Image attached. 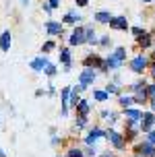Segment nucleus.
<instances>
[{
    "label": "nucleus",
    "mask_w": 155,
    "mask_h": 157,
    "mask_svg": "<svg viewBox=\"0 0 155 157\" xmlns=\"http://www.w3.org/2000/svg\"><path fill=\"white\" fill-rule=\"evenodd\" d=\"M87 126V116H77V120H75V128L77 130H83Z\"/></svg>",
    "instance_id": "nucleus-25"
},
{
    "label": "nucleus",
    "mask_w": 155,
    "mask_h": 157,
    "mask_svg": "<svg viewBox=\"0 0 155 157\" xmlns=\"http://www.w3.org/2000/svg\"><path fill=\"white\" fill-rule=\"evenodd\" d=\"M124 60H126V50H124V48H118L114 54H110L108 58H106V68H108V71H118V68L122 66Z\"/></svg>",
    "instance_id": "nucleus-1"
},
{
    "label": "nucleus",
    "mask_w": 155,
    "mask_h": 157,
    "mask_svg": "<svg viewBox=\"0 0 155 157\" xmlns=\"http://www.w3.org/2000/svg\"><path fill=\"white\" fill-rule=\"evenodd\" d=\"M48 62H50V60H48V56L46 54H39V56H35V58L29 62V68L33 72H44V68L48 66Z\"/></svg>",
    "instance_id": "nucleus-6"
},
{
    "label": "nucleus",
    "mask_w": 155,
    "mask_h": 157,
    "mask_svg": "<svg viewBox=\"0 0 155 157\" xmlns=\"http://www.w3.org/2000/svg\"><path fill=\"white\" fill-rule=\"evenodd\" d=\"M48 95H56V87H54V83H48Z\"/></svg>",
    "instance_id": "nucleus-33"
},
{
    "label": "nucleus",
    "mask_w": 155,
    "mask_h": 157,
    "mask_svg": "<svg viewBox=\"0 0 155 157\" xmlns=\"http://www.w3.org/2000/svg\"><path fill=\"white\" fill-rule=\"evenodd\" d=\"M64 155L66 157H85V153H83V149H79V147H70V149H66Z\"/></svg>",
    "instance_id": "nucleus-24"
},
{
    "label": "nucleus",
    "mask_w": 155,
    "mask_h": 157,
    "mask_svg": "<svg viewBox=\"0 0 155 157\" xmlns=\"http://www.w3.org/2000/svg\"><path fill=\"white\" fill-rule=\"evenodd\" d=\"M151 75H153V78H155V64L151 66Z\"/></svg>",
    "instance_id": "nucleus-42"
},
{
    "label": "nucleus",
    "mask_w": 155,
    "mask_h": 157,
    "mask_svg": "<svg viewBox=\"0 0 155 157\" xmlns=\"http://www.w3.org/2000/svg\"><path fill=\"white\" fill-rule=\"evenodd\" d=\"M93 99H95V101H108L110 95L106 93V89H95V91H93Z\"/></svg>",
    "instance_id": "nucleus-21"
},
{
    "label": "nucleus",
    "mask_w": 155,
    "mask_h": 157,
    "mask_svg": "<svg viewBox=\"0 0 155 157\" xmlns=\"http://www.w3.org/2000/svg\"><path fill=\"white\" fill-rule=\"evenodd\" d=\"M153 126H155V114H153V112L141 114V122H139L141 132H149V130H151Z\"/></svg>",
    "instance_id": "nucleus-4"
},
{
    "label": "nucleus",
    "mask_w": 155,
    "mask_h": 157,
    "mask_svg": "<svg viewBox=\"0 0 155 157\" xmlns=\"http://www.w3.org/2000/svg\"><path fill=\"white\" fill-rule=\"evenodd\" d=\"M147 134V141L151 143V145H155V130H149V132H145Z\"/></svg>",
    "instance_id": "nucleus-30"
},
{
    "label": "nucleus",
    "mask_w": 155,
    "mask_h": 157,
    "mask_svg": "<svg viewBox=\"0 0 155 157\" xmlns=\"http://www.w3.org/2000/svg\"><path fill=\"white\" fill-rule=\"evenodd\" d=\"M58 58H60V64L64 66V72H70V68H72V56H70L68 48H60Z\"/></svg>",
    "instance_id": "nucleus-9"
},
{
    "label": "nucleus",
    "mask_w": 155,
    "mask_h": 157,
    "mask_svg": "<svg viewBox=\"0 0 155 157\" xmlns=\"http://www.w3.org/2000/svg\"><path fill=\"white\" fill-rule=\"evenodd\" d=\"M139 44H141L143 48H147L149 44H151V37H149L147 33H143V35H139Z\"/></svg>",
    "instance_id": "nucleus-28"
},
{
    "label": "nucleus",
    "mask_w": 155,
    "mask_h": 157,
    "mask_svg": "<svg viewBox=\"0 0 155 157\" xmlns=\"http://www.w3.org/2000/svg\"><path fill=\"white\" fill-rule=\"evenodd\" d=\"M99 44H101V46H110L112 41H110V37H106V35H103V37L99 39Z\"/></svg>",
    "instance_id": "nucleus-34"
},
{
    "label": "nucleus",
    "mask_w": 155,
    "mask_h": 157,
    "mask_svg": "<svg viewBox=\"0 0 155 157\" xmlns=\"http://www.w3.org/2000/svg\"><path fill=\"white\" fill-rule=\"evenodd\" d=\"M132 157H141V155H137V153H134V155H132Z\"/></svg>",
    "instance_id": "nucleus-45"
},
{
    "label": "nucleus",
    "mask_w": 155,
    "mask_h": 157,
    "mask_svg": "<svg viewBox=\"0 0 155 157\" xmlns=\"http://www.w3.org/2000/svg\"><path fill=\"white\" fill-rule=\"evenodd\" d=\"M50 143H52V147H58V145H60V139H58V134H52Z\"/></svg>",
    "instance_id": "nucleus-31"
},
{
    "label": "nucleus",
    "mask_w": 155,
    "mask_h": 157,
    "mask_svg": "<svg viewBox=\"0 0 155 157\" xmlns=\"http://www.w3.org/2000/svg\"><path fill=\"white\" fill-rule=\"evenodd\" d=\"M81 19H83L81 15H77L75 10H70V13H66V15H64V19H62V23H66V25H75V23H79Z\"/></svg>",
    "instance_id": "nucleus-18"
},
{
    "label": "nucleus",
    "mask_w": 155,
    "mask_h": 157,
    "mask_svg": "<svg viewBox=\"0 0 155 157\" xmlns=\"http://www.w3.org/2000/svg\"><path fill=\"white\" fill-rule=\"evenodd\" d=\"M41 95H46V91H44V89H37V91H35V97H41Z\"/></svg>",
    "instance_id": "nucleus-38"
},
{
    "label": "nucleus",
    "mask_w": 155,
    "mask_h": 157,
    "mask_svg": "<svg viewBox=\"0 0 155 157\" xmlns=\"http://www.w3.org/2000/svg\"><path fill=\"white\" fill-rule=\"evenodd\" d=\"M81 91H83V89H81L79 85L70 87V95H68V105L70 108H75V105L79 103V99H81Z\"/></svg>",
    "instance_id": "nucleus-16"
},
{
    "label": "nucleus",
    "mask_w": 155,
    "mask_h": 157,
    "mask_svg": "<svg viewBox=\"0 0 155 157\" xmlns=\"http://www.w3.org/2000/svg\"><path fill=\"white\" fill-rule=\"evenodd\" d=\"M85 44V27H75L68 37V46H83Z\"/></svg>",
    "instance_id": "nucleus-7"
},
{
    "label": "nucleus",
    "mask_w": 155,
    "mask_h": 157,
    "mask_svg": "<svg viewBox=\"0 0 155 157\" xmlns=\"http://www.w3.org/2000/svg\"><path fill=\"white\" fill-rule=\"evenodd\" d=\"M147 95L149 99H155V85H147Z\"/></svg>",
    "instance_id": "nucleus-29"
},
{
    "label": "nucleus",
    "mask_w": 155,
    "mask_h": 157,
    "mask_svg": "<svg viewBox=\"0 0 155 157\" xmlns=\"http://www.w3.org/2000/svg\"><path fill=\"white\" fill-rule=\"evenodd\" d=\"M97 78V72H95V68H83L81 71V75H79V87L81 89H87L89 85H93V81Z\"/></svg>",
    "instance_id": "nucleus-2"
},
{
    "label": "nucleus",
    "mask_w": 155,
    "mask_h": 157,
    "mask_svg": "<svg viewBox=\"0 0 155 157\" xmlns=\"http://www.w3.org/2000/svg\"><path fill=\"white\" fill-rule=\"evenodd\" d=\"M147 64H149L147 56L141 54V56H137V58H132V60H130V68H132L134 72H139V75H141V72L147 68Z\"/></svg>",
    "instance_id": "nucleus-11"
},
{
    "label": "nucleus",
    "mask_w": 155,
    "mask_h": 157,
    "mask_svg": "<svg viewBox=\"0 0 155 157\" xmlns=\"http://www.w3.org/2000/svg\"><path fill=\"white\" fill-rule=\"evenodd\" d=\"M118 103L126 110V108H130L132 103H134V97H132V95H120V97H118Z\"/></svg>",
    "instance_id": "nucleus-20"
},
{
    "label": "nucleus",
    "mask_w": 155,
    "mask_h": 157,
    "mask_svg": "<svg viewBox=\"0 0 155 157\" xmlns=\"http://www.w3.org/2000/svg\"><path fill=\"white\" fill-rule=\"evenodd\" d=\"M106 93H108V95H112V93H120V87H118L116 83H108V85H106Z\"/></svg>",
    "instance_id": "nucleus-27"
},
{
    "label": "nucleus",
    "mask_w": 155,
    "mask_h": 157,
    "mask_svg": "<svg viewBox=\"0 0 155 157\" xmlns=\"http://www.w3.org/2000/svg\"><path fill=\"white\" fill-rule=\"evenodd\" d=\"M99 157H114L112 153H103V155H99Z\"/></svg>",
    "instance_id": "nucleus-43"
},
{
    "label": "nucleus",
    "mask_w": 155,
    "mask_h": 157,
    "mask_svg": "<svg viewBox=\"0 0 155 157\" xmlns=\"http://www.w3.org/2000/svg\"><path fill=\"white\" fill-rule=\"evenodd\" d=\"M110 27L112 29H120V31H126L128 29V21L124 17H112L110 19Z\"/></svg>",
    "instance_id": "nucleus-15"
},
{
    "label": "nucleus",
    "mask_w": 155,
    "mask_h": 157,
    "mask_svg": "<svg viewBox=\"0 0 155 157\" xmlns=\"http://www.w3.org/2000/svg\"><path fill=\"white\" fill-rule=\"evenodd\" d=\"M44 75H46L48 78H54L56 75H58V66H56L54 62H48V66L44 68Z\"/></svg>",
    "instance_id": "nucleus-19"
},
{
    "label": "nucleus",
    "mask_w": 155,
    "mask_h": 157,
    "mask_svg": "<svg viewBox=\"0 0 155 157\" xmlns=\"http://www.w3.org/2000/svg\"><path fill=\"white\" fill-rule=\"evenodd\" d=\"M44 31H46V35H50V37H58V35L64 33V25L54 21V19H50V21H46V25H44Z\"/></svg>",
    "instance_id": "nucleus-3"
},
{
    "label": "nucleus",
    "mask_w": 155,
    "mask_h": 157,
    "mask_svg": "<svg viewBox=\"0 0 155 157\" xmlns=\"http://www.w3.org/2000/svg\"><path fill=\"white\" fill-rule=\"evenodd\" d=\"M103 136H106V130H101L99 126H93L85 136V145H95V143L99 141V139H103Z\"/></svg>",
    "instance_id": "nucleus-8"
},
{
    "label": "nucleus",
    "mask_w": 155,
    "mask_h": 157,
    "mask_svg": "<svg viewBox=\"0 0 155 157\" xmlns=\"http://www.w3.org/2000/svg\"><path fill=\"white\" fill-rule=\"evenodd\" d=\"M137 155H141V157H155V145H151V143L145 139V143H139V145H137Z\"/></svg>",
    "instance_id": "nucleus-10"
},
{
    "label": "nucleus",
    "mask_w": 155,
    "mask_h": 157,
    "mask_svg": "<svg viewBox=\"0 0 155 157\" xmlns=\"http://www.w3.org/2000/svg\"><path fill=\"white\" fill-rule=\"evenodd\" d=\"M151 110H153V114H155V99H151Z\"/></svg>",
    "instance_id": "nucleus-40"
},
{
    "label": "nucleus",
    "mask_w": 155,
    "mask_h": 157,
    "mask_svg": "<svg viewBox=\"0 0 155 157\" xmlns=\"http://www.w3.org/2000/svg\"><path fill=\"white\" fill-rule=\"evenodd\" d=\"M110 19H112V15H110V13H106V10L95 13V21H97V23H110Z\"/></svg>",
    "instance_id": "nucleus-23"
},
{
    "label": "nucleus",
    "mask_w": 155,
    "mask_h": 157,
    "mask_svg": "<svg viewBox=\"0 0 155 157\" xmlns=\"http://www.w3.org/2000/svg\"><path fill=\"white\" fill-rule=\"evenodd\" d=\"M0 157H8V155H6V151L2 149V147H0Z\"/></svg>",
    "instance_id": "nucleus-39"
},
{
    "label": "nucleus",
    "mask_w": 155,
    "mask_h": 157,
    "mask_svg": "<svg viewBox=\"0 0 155 157\" xmlns=\"http://www.w3.org/2000/svg\"><path fill=\"white\" fill-rule=\"evenodd\" d=\"M19 2H21L23 6H27V4H29V0H19Z\"/></svg>",
    "instance_id": "nucleus-41"
},
{
    "label": "nucleus",
    "mask_w": 155,
    "mask_h": 157,
    "mask_svg": "<svg viewBox=\"0 0 155 157\" xmlns=\"http://www.w3.org/2000/svg\"><path fill=\"white\" fill-rule=\"evenodd\" d=\"M56 157H66V155H56Z\"/></svg>",
    "instance_id": "nucleus-46"
},
{
    "label": "nucleus",
    "mask_w": 155,
    "mask_h": 157,
    "mask_svg": "<svg viewBox=\"0 0 155 157\" xmlns=\"http://www.w3.org/2000/svg\"><path fill=\"white\" fill-rule=\"evenodd\" d=\"M83 153H85V157H95L97 155V149H95V145H87L85 149H83Z\"/></svg>",
    "instance_id": "nucleus-26"
},
{
    "label": "nucleus",
    "mask_w": 155,
    "mask_h": 157,
    "mask_svg": "<svg viewBox=\"0 0 155 157\" xmlns=\"http://www.w3.org/2000/svg\"><path fill=\"white\" fill-rule=\"evenodd\" d=\"M77 2V6H87L89 4V0H75Z\"/></svg>",
    "instance_id": "nucleus-35"
},
{
    "label": "nucleus",
    "mask_w": 155,
    "mask_h": 157,
    "mask_svg": "<svg viewBox=\"0 0 155 157\" xmlns=\"http://www.w3.org/2000/svg\"><path fill=\"white\" fill-rule=\"evenodd\" d=\"M48 4H50V8L54 10V8H58V6H60V0H48Z\"/></svg>",
    "instance_id": "nucleus-32"
},
{
    "label": "nucleus",
    "mask_w": 155,
    "mask_h": 157,
    "mask_svg": "<svg viewBox=\"0 0 155 157\" xmlns=\"http://www.w3.org/2000/svg\"><path fill=\"white\" fill-rule=\"evenodd\" d=\"M124 116H126V122H132V124H139L141 122V112L139 110L126 108V110H124Z\"/></svg>",
    "instance_id": "nucleus-17"
},
{
    "label": "nucleus",
    "mask_w": 155,
    "mask_h": 157,
    "mask_svg": "<svg viewBox=\"0 0 155 157\" xmlns=\"http://www.w3.org/2000/svg\"><path fill=\"white\" fill-rule=\"evenodd\" d=\"M0 128H2V116H0Z\"/></svg>",
    "instance_id": "nucleus-44"
},
{
    "label": "nucleus",
    "mask_w": 155,
    "mask_h": 157,
    "mask_svg": "<svg viewBox=\"0 0 155 157\" xmlns=\"http://www.w3.org/2000/svg\"><path fill=\"white\" fill-rule=\"evenodd\" d=\"M132 33H134V35H137V37H139V35H143V33H145V31H141L139 27H134V29H132Z\"/></svg>",
    "instance_id": "nucleus-37"
},
{
    "label": "nucleus",
    "mask_w": 155,
    "mask_h": 157,
    "mask_svg": "<svg viewBox=\"0 0 155 157\" xmlns=\"http://www.w3.org/2000/svg\"><path fill=\"white\" fill-rule=\"evenodd\" d=\"M75 112H77V116H89V112H91L89 99H79V103L75 105Z\"/></svg>",
    "instance_id": "nucleus-14"
},
{
    "label": "nucleus",
    "mask_w": 155,
    "mask_h": 157,
    "mask_svg": "<svg viewBox=\"0 0 155 157\" xmlns=\"http://www.w3.org/2000/svg\"><path fill=\"white\" fill-rule=\"evenodd\" d=\"M68 95H70V87H64V89L60 91V112H62V116H64V118L68 116V110H70Z\"/></svg>",
    "instance_id": "nucleus-12"
},
{
    "label": "nucleus",
    "mask_w": 155,
    "mask_h": 157,
    "mask_svg": "<svg viewBox=\"0 0 155 157\" xmlns=\"http://www.w3.org/2000/svg\"><path fill=\"white\" fill-rule=\"evenodd\" d=\"M10 46H13V33L8 29H4L0 33V50L2 52H10Z\"/></svg>",
    "instance_id": "nucleus-13"
},
{
    "label": "nucleus",
    "mask_w": 155,
    "mask_h": 157,
    "mask_svg": "<svg viewBox=\"0 0 155 157\" xmlns=\"http://www.w3.org/2000/svg\"><path fill=\"white\" fill-rule=\"evenodd\" d=\"M106 139H108V141L112 143V145H114L118 151H122L124 147H126V141H124V136H122L120 132H116V130H108V132H106Z\"/></svg>",
    "instance_id": "nucleus-5"
},
{
    "label": "nucleus",
    "mask_w": 155,
    "mask_h": 157,
    "mask_svg": "<svg viewBox=\"0 0 155 157\" xmlns=\"http://www.w3.org/2000/svg\"><path fill=\"white\" fill-rule=\"evenodd\" d=\"M54 50H56V41H54V39H48V41H46V44H44V46H41V54H50V52H54Z\"/></svg>",
    "instance_id": "nucleus-22"
},
{
    "label": "nucleus",
    "mask_w": 155,
    "mask_h": 157,
    "mask_svg": "<svg viewBox=\"0 0 155 157\" xmlns=\"http://www.w3.org/2000/svg\"><path fill=\"white\" fill-rule=\"evenodd\" d=\"M41 8H44V13H48V15L52 13V8H50V4H48V2H44V6H41Z\"/></svg>",
    "instance_id": "nucleus-36"
}]
</instances>
